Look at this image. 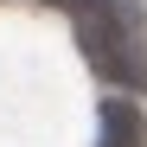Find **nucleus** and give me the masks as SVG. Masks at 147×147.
Returning <instances> with one entry per match:
<instances>
[{"label": "nucleus", "instance_id": "f257e3e1", "mask_svg": "<svg viewBox=\"0 0 147 147\" xmlns=\"http://www.w3.org/2000/svg\"><path fill=\"white\" fill-rule=\"evenodd\" d=\"M77 26V51L90 58V70L121 96H141L147 90V38H141V13L134 0H102L96 13L70 19Z\"/></svg>", "mask_w": 147, "mask_h": 147}, {"label": "nucleus", "instance_id": "f03ea898", "mask_svg": "<svg viewBox=\"0 0 147 147\" xmlns=\"http://www.w3.org/2000/svg\"><path fill=\"white\" fill-rule=\"evenodd\" d=\"M96 128H102L96 147H147V109L115 90V96H102V109H96Z\"/></svg>", "mask_w": 147, "mask_h": 147}, {"label": "nucleus", "instance_id": "7ed1b4c3", "mask_svg": "<svg viewBox=\"0 0 147 147\" xmlns=\"http://www.w3.org/2000/svg\"><path fill=\"white\" fill-rule=\"evenodd\" d=\"M45 7H58L64 19H83V13H96V7H102V0H45Z\"/></svg>", "mask_w": 147, "mask_h": 147}]
</instances>
